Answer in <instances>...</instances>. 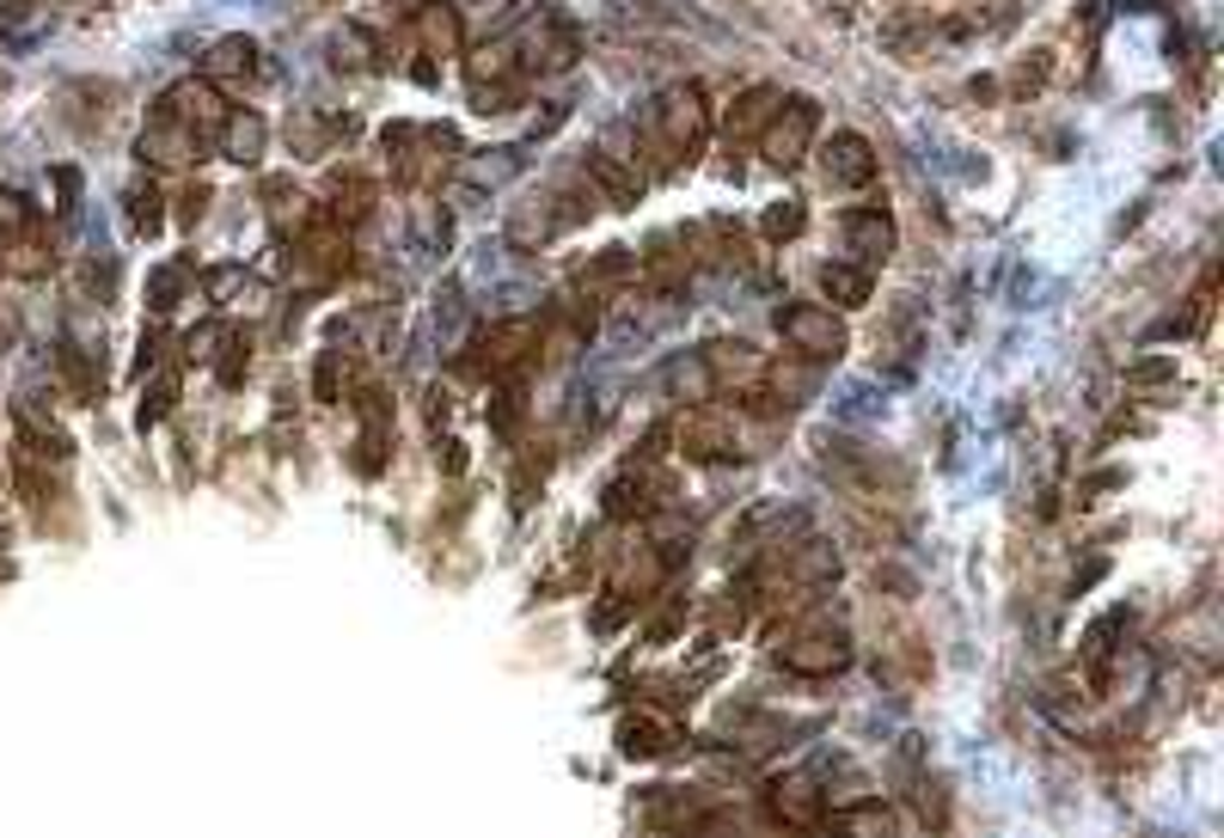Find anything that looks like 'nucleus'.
<instances>
[{
  "label": "nucleus",
  "mask_w": 1224,
  "mask_h": 838,
  "mask_svg": "<svg viewBox=\"0 0 1224 838\" xmlns=\"http://www.w3.org/2000/svg\"><path fill=\"white\" fill-rule=\"evenodd\" d=\"M845 239H851V251H857L864 263H882L888 251H895V221H888V214H876V209L845 214Z\"/></svg>",
  "instance_id": "3"
},
{
  "label": "nucleus",
  "mask_w": 1224,
  "mask_h": 838,
  "mask_svg": "<svg viewBox=\"0 0 1224 838\" xmlns=\"http://www.w3.org/2000/svg\"><path fill=\"white\" fill-rule=\"evenodd\" d=\"M251 55H258V50H251L245 38H227L221 50H215V67H221V74H251V67H258Z\"/></svg>",
  "instance_id": "11"
},
{
  "label": "nucleus",
  "mask_w": 1224,
  "mask_h": 838,
  "mask_svg": "<svg viewBox=\"0 0 1224 838\" xmlns=\"http://www.w3.org/2000/svg\"><path fill=\"white\" fill-rule=\"evenodd\" d=\"M777 814H784V820H796V826L820 820V808H815V789H808V784H791V796L777 789Z\"/></svg>",
  "instance_id": "10"
},
{
  "label": "nucleus",
  "mask_w": 1224,
  "mask_h": 838,
  "mask_svg": "<svg viewBox=\"0 0 1224 838\" xmlns=\"http://www.w3.org/2000/svg\"><path fill=\"white\" fill-rule=\"evenodd\" d=\"M791 233H803V202H777L765 214V239H791Z\"/></svg>",
  "instance_id": "12"
},
{
  "label": "nucleus",
  "mask_w": 1224,
  "mask_h": 838,
  "mask_svg": "<svg viewBox=\"0 0 1224 838\" xmlns=\"http://www.w3.org/2000/svg\"><path fill=\"white\" fill-rule=\"evenodd\" d=\"M258 142H264V123H258V117H239V123H233V147H239V159H251V147H258Z\"/></svg>",
  "instance_id": "13"
},
{
  "label": "nucleus",
  "mask_w": 1224,
  "mask_h": 838,
  "mask_svg": "<svg viewBox=\"0 0 1224 838\" xmlns=\"http://www.w3.org/2000/svg\"><path fill=\"white\" fill-rule=\"evenodd\" d=\"M594 178L613 190V202H637V178H631V171H619V159H613V154H594Z\"/></svg>",
  "instance_id": "9"
},
{
  "label": "nucleus",
  "mask_w": 1224,
  "mask_h": 838,
  "mask_svg": "<svg viewBox=\"0 0 1224 838\" xmlns=\"http://www.w3.org/2000/svg\"><path fill=\"white\" fill-rule=\"evenodd\" d=\"M331 392H337V355L318 362V398H331Z\"/></svg>",
  "instance_id": "14"
},
{
  "label": "nucleus",
  "mask_w": 1224,
  "mask_h": 838,
  "mask_svg": "<svg viewBox=\"0 0 1224 838\" xmlns=\"http://www.w3.org/2000/svg\"><path fill=\"white\" fill-rule=\"evenodd\" d=\"M820 289H827L839 306H864V301H869V270H851V263H827V270H820Z\"/></svg>",
  "instance_id": "7"
},
{
  "label": "nucleus",
  "mask_w": 1224,
  "mask_h": 838,
  "mask_svg": "<svg viewBox=\"0 0 1224 838\" xmlns=\"http://www.w3.org/2000/svg\"><path fill=\"white\" fill-rule=\"evenodd\" d=\"M784 668H796V673H833V668H845V642H839V637H803V642H791V649H784Z\"/></svg>",
  "instance_id": "6"
},
{
  "label": "nucleus",
  "mask_w": 1224,
  "mask_h": 838,
  "mask_svg": "<svg viewBox=\"0 0 1224 838\" xmlns=\"http://www.w3.org/2000/svg\"><path fill=\"white\" fill-rule=\"evenodd\" d=\"M777 331H784L803 355H815V362L845 355V325L833 313H815V306H784V313H777Z\"/></svg>",
  "instance_id": "1"
},
{
  "label": "nucleus",
  "mask_w": 1224,
  "mask_h": 838,
  "mask_svg": "<svg viewBox=\"0 0 1224 838\" xmlns=\"http://www.w3.org/2000/svg\"><path fill=\"white\" fill-rule=\"evenodd\" d=\"M808 135H815V105L808 98H791V117H777L772 135H765V154L777 159V166H796L808 147Z\"/></svg>",
  "instance_id": "2"
},
{
  "label": "nucleus",
  "mask_w": 1224,
  "mask_h": 838,
  "mask_svg": "<svg viewBox=\"0 0 1224 838\" xmlns=\"http://www.w3.org/2000/svg\"><path fill=\"white\" fill-rule=\"evenodd\" d=\"M661 123H668V135L680 147H698L704 142V105H698V92L692 86H673L668 98H661Z\"/></svg>",
  "instance_id": "4"
},
{
  "label": "nucleus",
  "mask_w": 1224,
  "mask_h": 838,
  "mask_svg": "<svg viewBox=\"0 0 1224 838\" xmlns=\"http://www.w3.org/2000/svg\"><path fill=\"white\" fill-rule=\"evenodd\" d=\"M827 178H833V184H869V178H876V159H869V142H864V135H833V147H827Z\"/></svg>",
  "instance_id": "5"
},
{
  "label": "nucleus",
  "mask_w": 1224,
  "mask_h": 838,
  "mask_svg": "<svg viewBox=\"0 0 1224 838\" xmlns=\"http://www.w3.org/2000/svg\"><path fill=\"white\" fill-rule=\"evenodd\" d=\"M661 747H668V729H661L656 716H631V722H625V753H631V760H656Z\"/></svg>",
  "instance_id": "8"
}]
</instances>
